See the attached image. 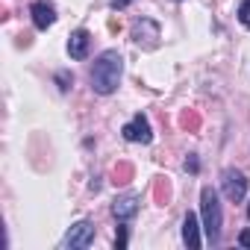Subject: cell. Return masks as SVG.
<instances>
[{"label": "cell", "instance_id": "18", "mask_svg": "<svg viewBox=\"0 0 250 250\" xmlns=\"http://www.w3.org/2000/svg\"><path fill=\"white\" fill-rule=\"evenodd\" d=\"M238 244H241V247H250V227L238 232Z\"/></svg>", "mask_w": 250, "mask_h": 250}, {"label": "cell", "instance_id": "13", "mask_svg": "<svg viewBox=\"0 0 250 250\" xmlns=\"http://www.w3.org/2000/svg\"><path fill=\"white\" fill-rule=\"evenodd\" d=\"M53 80H56V85H59V91H68V88L74 85V77H71L68 71H56V74H53Z\"/></svg>", "mask_w": 250, "mask_h": 250}, {"label": "cell", "instance_id": "20", "mask_svg": "<svg viewBox=\"0 0 250 250\" xmlns=\"http://www.w3.org/2000/svg\"><path fill=\"white\" fill-rule=\"evenodd\" d=\"M177 3H180V0H177Z\"/></svg>", "mask_w": 250, "mask_h": 250}, {"label": "cell", "instance_id": "14", "mask_svg": "<svg viewBox=\"0 0 250 250\" xmlns=\"http://www.w3.org/2000/svg\"><path fill=\"white\" fill-rule=\"evenodd\" d=\"M153 194H156V203H162V206H165V203H168V197H171L168 183H165V180H159V183H156V188H153Z\"/></svg>", "mask_w": 250, "mask_h": 250}, {"label": "cell", "instance_id": "6", "mask_svg": "<svg viewBox=\"0 0 250 250\" xmlns=\"http://www.w3.org/2000/svg\"><path fill=\"white\" fill-rule=\"evenodd\" d=\"M91 241H94V224H91V221H77V224L65 232L62 247H65V250H83V247H88Z\"/></svg>", "mask_w": 250, "mask_h": 250}, {"label": "cell", "instance_id": "3", "mask_svg": "<svg viewBox=\"0 0 250 250\" xmlns=\"http://www.w3.org/2000/svg\"><path fill=\"white\" fill-rule=\"evenodd\" d=\"M130 39H133L139 47L153 50V47L159 44V39H162V30H159V24H156L153 18H139V21L133 24V30H130Z\"/></svg>", "mask_w": 250, "mask_h": 250}, {"label": "cell", "instance_id": "11", "mask_svg": "<svg viewBox=\"0 0 250 250\" xmlns=\"http://www.w3.org/2000/svg\"><path fill=\"white\" fill-rule=\"evenodd\" d=\"M112 177H115L118 186H127V183L133 180V165H130V162H118L115 171H112Z\"/></svg>", "mask_w": 250, "mask_h": 250}, {"label": "cell", "instance_id": "5", "mask_svg": "<svg viewBox=\"0 0 250 250\" xmlns=\"http://www.w3.org/2000/svg\"><path fill=\"white\" fill-rule=\"evenodd\" d=\"M121 136L127 139V142H133V145H150L153 142V130H150V121H147V115H133L127 124H124V130H121Z\"/></svg>", "mask_w": 250, "mask_h": 250}, {"label": "cell", "instance_id": "16", "mask_svg": "<svg viewBox=\"0 0 250 250\" xmlns=\"http://www.w3.org/2000/svg\"><path fill=\"white\" fill-rule=\"evenodd\" d=\"M127 247V227H118V232H115V250H124Z\"/></svg>", "mask_w": 250, "mask_h": 250}, {"label": "cell", "instance_id": "7", "mask_svg": "<svg viewBox=\"0 0 250 250\" xmlns=\"http://www.w3.org/2000/svg\"><path fill=\"white\" fill-rule=\"evenodd\" d=\"M30 15H33L36 30H47V27L56 24V6L50 3V0H36V3L30 6Z\"/></svg>", "mask_w": 250, "mask_h": 250}, {"label": "cell", "instance_id": "8", "mask_svg": "<svg viewBox=\"0 0 250 250\" xmlns=\"http://www.w3.org/2000/svg\"><path fill=\"white\" fill-rule=\"evenodd\" d=\"M139 197L136 194H127V197H115V203H112V215L118 218V224H127V221H133L136 215H139Z\"/></svg>", "mask_w": 250, "mask_h": 250}, {"label": "cell", "instance_id": "9", "mask_svg": "<svg viewBox=\"0 0 250 250\" xmlns=\"http://www.w3.org/2000/svg\"><path fill=\"white\" fill-rule=\"evenodd\" d=\"M183 244H186L188 250H197V247L203 244V238H200V221H197L194 212H188V215L183 218Z\"/></svg>", "mask_w": 250, "mask_h": 250}, {"label": "cell", "instance_id": "10", "mask_svg": "<svg viewBox=\"0 0 250 250\" xmlns=\"http://www.w3.org/2000/svg\"><path fill=\"white\" fill-rule=\"evenodd\" d=\"M88 44H91V33L88 30H74L68 39V56L71 59H85L88 56Z\"/></svg>", "mask_w": 250, "mask_h": 250}, {"label": "cell", "instance_id": "1", "mask_svg": "<svg viewBox=\"0 0 250 250\" xmlns=\"http://www.w3.org/2000/svg\"><path fill=\"white\" fill-rule=\"evenodd\" d=\"M121 74H124V56L115 47H109L91 65V88L97 94H115L118 83H121Z\"/></svg>", "mask_w": 250, "mask_h": 250}, {"label": "cell", "instance_id": "19", "mask_svg": "<svg viewBox=\"0 0 250 250\" xmlns=\"http://www.w3.org/2000/svg\"><path fill=\"white\" fill-rule=\"evenodd\" d=\"M247 218H250V203H247Z\"/></svg>", "mask_w": 250, "mask_h": 250}, {"label": "cell", "instance_id": "12", "mask_svg": "<svg viewBox=\"0 0 250 250\" xmlns=\"http://www.w3.org/2000/svg\"><path fill=\"white\" fill-rule=\"evenodd\" d=\"M180 127H183V130H188V133H197V130H200V115H197V112H191V109H188V112H183Z\"/></svg>", "mask_w": 250, "mask_h": 250}, {"label": "cell", "instance_id": "4", "mask_svg": "<svg viewBox=\"0 0 250 250\" xmlns=\"http://www.w3.org/2000/svg\"><path fill=\"white\" fill-rule=\"evenodd\" d=\"M247 177L241 174V171H235V168H227L224 174H221V191H224V197L229 200V203H241L244 197H247Z\"/></svg>", "mask_w": 250, "mask_h": 250}, {"label": "cell", "instance_id": "17", "mask_svg": "<svg viewBox=\"0 0 250 250\" xmlns=\"http://www.w3.org/2000/svg\"><path fill=\"white\" fill-rule=\"evenodd\" d=\"M186 171H191V174L200 171V159H197L194 153H188V159H186Z\"/></svg>", "mask_w": 250, "mask_h": 250}, {"label": "cell", "instance_id": "15", "mask_svg": "<svg viewBox=\"0 0 250 250\" xmlns=\"http://www.w3.org/2000/svg\"><path fill=\"white\" fill-rule=\"evenodd\" d=\"M238 21L244 30H250V0H241V6H238Z\"/></svg>", "mask_w": 250, "mask_h": 250}, {"label": "cell", "instance_id": "2", "mask_svg": "<svg viewBox=\"0 0 250 250\" xmlns=\"http://www.w3.org/2000/svg\"><path fill=\"white\" fill-rule=\"evenodd\" d=\"M200 218H203V232L212 247L221 244V227H224V209L218 200V191L212 186H203L200 191Z\"/></svg>", "mask_w": 250, "mask_h": 250}]
</instances>
